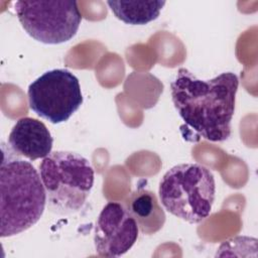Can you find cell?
Wrapping results in <instances>:
<instances>
[{"instance_id":"cell-1","label":"cell","mask_w":258,"mask_h":258,"mask_svg":"<svg viewBox=\"0 0 258 258\" xmlns=\"http://www.w3.org/2000/svg\"><path fill=\"white\" fill-rule=\"evenodd\" d=\"M239 79L232 72L211 80L198 79L184 68L170 83L172 103L195 137L221 142L231 136Z\"/></svg>"},{"instance_id":"cell-2","label":"cell","mask_w":258,"mask_h":258,"mask_svg":"<svg viewBox=\"0 0 258 258\" xmlns=\"http://www.w3.org/2000/svg\"><path fill=\"white\" fill-rule=\"evenodd\" d=\"M0 169V236H15L35 225L41 218L46 194L40 174L19 155L5 149Z\"/></svg>"},{"instance_id":"cell-3","label":"cell","mask_w":258,"mask_h":258,"mask_svg":"<svg viewBox=\"0 0 258 258\" xmlns=\"http://www.w3.org/2000/svg\"><path fill=\"white\" fill-rule=\"evenodd\" d=\"M48 210L56 215L79 212L94 185V169L87 158L72 151H53L39 164Z\"/></svg>"},{"instance_id":"cell-4","label":"cell","mask_w":258,"mask_h":258,"mask_svg":"<svg viewBox=\"0 0 258 258\" xmlns=\"http://www.w3.org/2000/svg\"><path fill=\"white\" fill-rule=\"evenodd\" d=\"M158 195L161 205L168 213L197 224L211 214L216 195L215 177L202 164H177L162 176Z\"/></svg>"},{"instance_id":"cell-5","label":"cell","mask_w":258,"mask_h":258,"mask_svg":"<svg viewBox=\"0 0 258 258\" xmlns=\"http://www.w3.org/2000/svg\"><path fill=\"white\" fill-rule=\"evenodd\" d=\"M14 10L27 34L46 44L71 40L82 21L78 3L73 0L16 1Z\"/></svg>"},{"instance_id":"cell-6","label":"cell","mask_w":258,"mask_h":258,"mask_svg":"<svg viewBox=\"0 0 258 258\" xmlns=\"http://www.w3.org/2000/svg\"><path fill=\"white\" fill-rule=\"evenodd\" d=\"M29 108L52 124L66 122L83 104L78 78L66 69L45 72L27 91Z\"/></svg>"},{"instance_id":"cell-7","label":"cell","mask_w":258,"mask_h":258,"mask_svg":"<svg viewBox=\"0 0 258 258\" xmlns=\"http://www.w3.org/2000/svg\"><path fill=\"white\" fill-rule=\"evenodd\" d=\"M139 228L123 204L108 203L95 226L94 244L98 255L120 257L127 253L138 238Z\"/></svg>"},{"instance_id":"cell-8","label":"cell","mask_w":258,"mask_h":258,"mask_svg":"<svg viewBox=\"0 0 258 258\" xmlns=\"http://www.w3.org/2000/svg\"><path fill=\"white\" fill-rule=\"evenodd\" d=\"M53 139L44 123L31 117L17 120L8 136L11 150L30 161L49 155Z\"/></svg>"},{"instance_id":"cell-9","label":"cell","mask_w":258,"mask_h":258,"mask_svg":"<svg viewBox=\"0 0 258 258\" xmlns=\"http://www.w3.org/2000/svg\"><path fill=\"white\" fill-rule=\"evenodd\" d=\"M123 205L143 234H155L165 223L164 211L151 190L138 188L127 198Z\"/></svg>"},{"instance_id":"cell-10","label":"cell","mask_w":258,"mask_h":258,"mask_svg":"<svg viewBox=\"0 0 258 258\" xmlns=\"http://www.w3.org/2000/svg\"><path fill=\"white\" fill-rule=\"evenodd\" d=\"M107 4L113 14L124 23L144 25L159 16L165 1H107Z\"/></svg>"}]
</instances>
